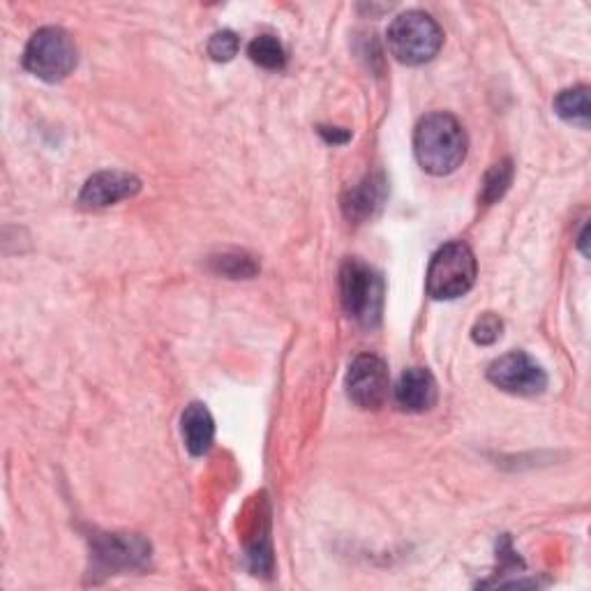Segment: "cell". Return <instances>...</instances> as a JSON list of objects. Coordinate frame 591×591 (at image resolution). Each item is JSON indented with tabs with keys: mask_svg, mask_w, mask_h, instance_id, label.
Segmentation results:
<instances>
[{
	"mask_svg": "<svg viewBox=\"0 0 591 591\" xmlns=\"http://www.w3.org/2000/svg\"><path fill=\"white\" fill-rule=\"evenodd\" d=\"M487 379L513 396H538L548 386L546 369L525 352H511L487 367Z\"/></svg>",
	"mask_w": 591,
	"mask_h": 591,
	"instance_id": "6",
	"label": "cell"
},
{
	"mask_svg": "<svg viewBox=\"0 0 591 591\" xmlns=\"http://www.w3.org/2000/svg\"><path fill=\"white\" fill-rule=\"evenodd\" d=\"M511 181H513L511 160L497 162L495 166H492L485 174V181H483V194H481L483 204H495L497 200H502L508 185H511Z\"/></svg>",
	"mask_w": 591,
	"mask_h": 591,
	"instance_id": "15",
	"label": "cell"
},
{
	"mask_svg": "<svg viewBox=\"0 0 591 591\" xmlns=\"http://www.w3.org/2000/svg\"><path fill=\"white\" fill-rule=\"evenodd\" d=\"M141 190V181L128 171H97L79 194V202L88 208H107L122 200H130Z\"/></svg>",
	"mask_w": 591,
	"mask_h": 591,
	"instance_id": "8",
	"label": "cell"
},
{
	"mask_svg": "<svg viewBox=\"0 0 591 591\" xmlns=\"http://www.w3.org/2000/svg\"><path fill=\"white\" fill-rule=\"evenodd\" d=\"M23 65L42 82H63L77 67V46L63 29H42L31 37L26 52H23Z\"/></svg>",
	"mask_w": 591,
	"mask_h": 591,
	"instance_id": "5",
	"label": "cell"
},
{
	"mask_svg": "<svg viewBox=\"0 0 591 591\" xmlns=\"http://www.w3.org/2000/svg\"><path fill=\"white\" fill-rule=\"evenodd\" d=\"M319 132L326 137V141H333V143H344V141H350V137H352L350 132H340L337 128H322Z\"/></svg>",
	"mask_w": 591,
	"mask_h": 591,
	"instance_id": "19",
	"label": "cell"
},
{
	"mask_svg": "<svg viewBox=\"0 0 591 591\" xmlns=\"http://www.w3.org/2000/svg\"><path fill=\"white\" fill-rule=\"evenodd\" d=\"M476 282V259L464 243H449L432 257L428 268V293L434 301H453Z\"/></svg>",
	"mask_w": 591,
	"mask_h": 591,
	"instance_id": "4",
	"label": "cell"
},
{
	"mask_svg": "<svg viewBox=\"0 0 591 591\" xmlns=\"http://www.w3.org/2000/svg\"><path fill=\"white\" fill-rule=\"evenodd\" d=\"M466 132L451 114H430L421 118L413 132V153L432 176H449L466 158Z\"/></svg>",
	"mask_w": 591,
	"mask_h": 591,
	"instance_id": "1",
	"label": "cell"
},
{
	"mask_svg": "<svg viewBox=\"0 0 591 591\" xmlns=\"http://www.w3.org/2000/svg\"><path fill=\"white\" fill-rule=\"evenodd\" d=\"M185 449L192 455H204L211 451L215 439V421L202 402H192L181 418Z\"/></svg>",
	"mask_w": 591,
	"mask_h": 591,
	"instance_id": "11",
	"label": "cell"
},
{
	"mask_svg": "<svg viewBox=\"0 0 591 591\" xmlns=\"http://www.w3.org/2000/svg\"><path fill=\"white\" fill-rule=\"evenodd\" d=\"M388 367L375 354L358 356L347 373V393L361 409H379L388 398Z\"/></svg>",
	"mask_w": 591,
	"mask_h": 591,
	"instance_id": "7",
	"label": "cell"
},
{
	"mask_svg": "<svg viewBox=\"0 0 591 591\" xmlns=\"http://www.w3.org/2000/svg\"><path fill=\"white\" fill-rule=\"evenodd\" d=\"M396 400L400 409L411 413H423L437 402V382L430 369L411 367L400 377L396 386Z\"/></svg>",
	"mask_w": 591,
	"mask_h": 591,
	"instance_id": "10",
	"label": "cell"
},
{
	"mask_svg": "<svg viewBox=\"0 0 591 591\" xmlns=\"http://www.w3.org/2000/svg\"><path fill=\"white\" fill-rule=\"evenodd\" d=\"M502 322H499V316L495 314H485L481 316L479 322L474 324V331H472V337L476 344H492V342H497L499 335H502Z\"/></svg>",
	"mask_w": 591,
	"mask_h": 591,
	"instance_id": "18",
	"label": "cell"
},
{
	"mask_svg": "<svg viewBox=\"0 0 591 591\" xmlns=\"http://www.w3.org/2000/svg\"><path fill=\"white\" fill-rule=\"evenodd\" d=\"M555 111L580 128H589V88L576 86L555 97Z\"/></svg>",
	"mask_w": 591,
	"mask_h": 591,
	"instance_id": "13",
	"label": "cell"
},
{
	"mask_svg": "<svg viewBox=\"0 0 591 591\" xmlns=\"http://www.w3.org/2000/svg\"><path fill=\"white\" fill-rule=\"evenodd\" d=\"M250 58L264 69H282L287 65V52L278 37L273 35H259L252 40L248 49Z\"/></svg>",
	"mask_w": 591,
	"mask_h": 591,
	"instance_id": "14",
	"label": "cell"
},
{
	"mask_svg": "<svg viewBox=\"0 0 591 591\" xmlns=\"http://www.w3.org/2000/svg\"><path fill=\"white\" fill-rule=\"evenodd\" d=\"M340 296L344 312L358 324L367 329L379 324L384 310V280L367 264L358 259L344 261L340 270Z\"/></svg>",
	"mask_w": 591,
	"mask_h": 591,
	"instance_id": "3",
	"label": "cell"
},
{
	"mask_svg": "<svg viewBox=\"0 0 591 591\" xmlns=\"http://www.w3.org/2000/svg\"><path fill=\"white\" fill-rule=\"evenodd\" d=\"M238 49H240V42H238L236 33H232V31H219L208 42V54L217 63L232 61L238 54Z\"/></svg>",
	"mask_w": 591,
	"mask_h": 591,
	"instance_id": "17",
	"label": "cell"
},
{
	"mask_svg": "<svg viewBox=\"0 0 591 591\" xmlns=\"http://www.w3.org/2000/svg\"><path fill=\"white\" fill-rule=\"evenodd\" d=\"M443 44L439 23L421 12L411 10L400 14L388 29V49L405 65H423L432 61Z\"/></svg>",
	"mask_w": 591,
	"mask_h": 591,
	"instance_id": "2",
	"label": "cell"
},
{
	"mask_svg": "<svg viewBox=\"0 0 591 591\" xmlns=\"http://www.w3.org/2000/svg\"><path fill=\"white\" fill-rule=\"evenodd\" d=\"M97 559L107 569H137L148 557H151V546L139 536H105L97 540Z\"/></svg>",
	"mask_w": 591,
	"mask_h": 591,
	"instance_id": "9",
	"label": "cell"
},
{
	"mask_svg": "<svg viewBox=\"0 0 591 591\" xmlns=\"http://www.w3.org/2000/svg\"><path fill=\"white\" fill-rule=\"evenodd\" d=\"M384 200H386V183L382 179L369 176L361 185L350 190L347 196H344V204H342L344 215L356 222L367 219L382 208Z\"/></svg>",
	"mask_w": 591,
	"mask_h": 591,
	"instance_id": "12",
	"label": "cell"
},
{
	"mask_svg": "<svg viewBox=\"0 0 591 591\" xmlns=\"http://www.w3.org/2000/svg\"><path fill=\"white\" fill-rule=\"evenodd\" d=\"M213 268L217 270V273L227 276V278H252L257 273V264L245 257V255H222L219 259H213Z\"/></svg>",
	"mask_w": 591,
	"mask_h": 591,
	"instance_id": "16",
	"label": "cell"
}]
</instances>
